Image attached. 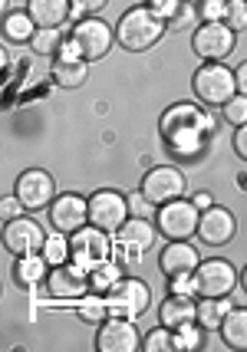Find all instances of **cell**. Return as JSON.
Masks as SVG:
<instances>
[{"label": "cell", "instance_id": "cell-19", "mask_svg": "<svg viewBox=\"0 0 247 352\" xmlns=\"http://www.w3.org/2000/svg\"><path fill=\"white\" fill-rule=\"evenodd\" d=\"M158 320H162V326H169V329H182L188 322H198V303H195V296H175L171 293L169 300H162V307H158Z\"/></svg>", "mask_w": 247, "mask_h": 352}, {"label": "cell", "instance_id": "cell-42", "mask_svg": "<svg viewBox=\"0 0 247 352\" xmlns=\"http://www.w3.org/2000/svg\"><path fill=\"white\" fill-rule=\"evenodd\" d=\"M182 3H185V0H149V7H152L158 16H165V20L175 16V10H178Z\"/></svg>", "mask_w": 247, "mask_h": 352}, {"label": "cell", "instance_id": "cell-26", "mask_svg": "<svg viewBox=\"0 0 247 352\" xmlns=\"http://www.w3.org/2000/svg\"><path fill=\"white\" fill-rule=\"evenodd\" d=\"M33 33H36V23H33V16L27 14V10L7 14V20H3V36H7L10 43H30Z\"/></svg>", "mask_w": 247, "mask_h": 352}, {"label": "cell", "instance_id": "cell-39", "mask_svg": "<svg viewBox=\"0 0 247 352\" xmlns=\"http://www.w3.org/2000/svg\"><path fill=\"white\" fill-rule=\"evenodd\" d=\"M106 3L109 0H73V16H76V20H83V16H96Z\"/></svg>", "mask_w": 247, "mask_h": 352}, {"label": "cell", "instance_id": "cell-40", "mask_svg": "<svg viewBox=\"0 0 247 352\" xmlns=\"http://www.w3.org/2000/svg\"><path fill=\"white\" fill-rule=\"evenodd\" d=\"M129 211H132V217H149V211H158V208L142 191H136V195H129Z\"/></svg>", "mask_w": 247, "mask_h": 352}, {"label": "cell", "instance_id": "cell-10", "mask_svg": "<svg viewBox=\"0 0 247 352\" xmlns=\"http://www.w3.org/2000/svg\"><path fill=\"white\" fill-rule=\"evenodd\" d=\"M185 175L178 168H171V165H158L152 168L145 178H142V195L152 201L155 208H162V204H169V201H178L185 198Z\"/></svg>", "mask_w": 247, "mask_h": 352}, {"label": "cell", "instance_id": "cell-33", "mask_svg": "<svg viewBox=\"0 0 247 352\" xmlns=\"http://www.w3.org/2000/svg\"><path fill=\"white\" fill-rule=\"evenodd\" d=\"M142 349L145 352H175V329H169V326H155L149 336L142 339Z\"/></svg>", "mask_w": 247, "mask_h": 352}, {"label": "cell", "instance_id": "cell-15", "mask_svg": "<svg viewBox=\"0 0 247 352\" xmlns=\"http://www.w3.org/2000/svg\"><path fill=\"white\" fill-rule=\"evenodd\" d=\"M50 211V224L60 234H76L79 228L89 224V201H83L79 195L66 191V195H56V201L47 208Z\"/></svg>", "mask_w": 247, "mask_h": 352}, {"label": "cell", "instance_id": "cell-24", "mask_svg": "<svg viewBox=\"0 0 247 352\" xmlns=\"http://www.w3.org/2000/svg\"><path fill=\"white\" fill-rule=\"evenodd\" d=\"M221 342L228 346V349H241L247 352V309L234 307L228 316H224V322H221Z\"/></svg>", "mask_w": 247, "mask_h": 352}, {"label": "cell", "instance_id": "cell-11", "mask_svg": "<svg viewBox=\"0 0 247 352\" xmlns=\"http://www.w3.org/2000/svg\"><path fill=\"white\" fill-rule=\"evenodd\" d=\"M14 195L23 201L27 211H43V208H50V204L56 201V182H53L50 171L30 168V171H23V175L17 178Z\"/></svg>", "mask_w": 247, "mask_h": 352}, {"label": "cell", "instance_id": "cell-20", "mask_svg": "<svg viewBox=\"0 0 247 352\" xmlns=\"http://www.w3.org/2000/svg\"><path fill=\"white\" fill-rule=\"evenodd\" d=\"M27 14L36 27H66L73 16V0H27Z\"/></svg>", "mask_w": 247, "mask_h": 352}, {"label": "cell", "instance_id": "cell-12", "mask_svg": "<svg viewBox=\"0 0 247 352\" xmlns=\"http://www.w3.org/2000/svg\"><path fill=\"white\" fill-rule=\"evenodd\" d=\"M47 244V234L43 228L33 221V217H14L3 224V247L14 254V257H27V254H40Z\"/></svg>", "mask_w": 247, "mask_h": 352}, {"label": "cell", "instance_id": "cell-5", "mask_svg": "<svg viewBox=\"0 0 247 352\" xmlns=\"http://www.w3.org/2000/svg\"><path fill=\"white\" fill-rule=\"evenodd\" d=\"M106 303L112 316H125V320H139L142 313L152 303V290L136 280V276H122L116 287L106 290Z\"/></svg>", "mask_w": 247, "mask_h": 352}, {"label": "cell", "instance_id": "cell-38", "mask_svg": "<svg viewBox=\"0 0 247 352\" xmlns=\"http://www.w3.org/2000/svg\"><path fill=\"white\" fill-rule=\"evenodd\" d=\"M169 290L175 296H198V280H195V274L169 276Z\"/></svg>", "mask_w": 247, "mask_h": 352}, {"label": "cell", "instance_id": "cell-43", "mask_svg": "<svg viewBox=\"0 0 247 352\" xmlns=\"http://www.w3.org/2000/svg\"><path fill=\"white\" fill-rule=\"evenodd\" d=\"M234 152L247 162V125H237V132H234Z\"/></svg>", "mask_w": 247, "mask_h": 352}, {"label": "cell", "instance_id": "cell-17", "mask_svg": "<svg viewBox=\"0 0 247 352\" xmlns=\"http://www.w3.org/2000/svg\"><path fill=\"white\" fill-rule=\"evenodd\" d=\"M234 230H237V221L228 208H221V204H211V208H204L201 211V224H198V237L204 244L211 247H224L234 241Z\"/></svg>", "mask_w": 247, "mask_h": 352}, {"label": "cell", "instance_id": "cell-23", "mask_svg": "<svg viewBox=\"0 0 247 352\" xmlns=\"http://www.w3.org/2000/svg\"><path fill=\"white\" fill-rule=\"evenodd\" d=\"M155 237H158V228L149 217H129L119 228V234H116V241H125V244L139 247V250H149L155 244Z\"/></svg>", "mask_w": 247, "mask_h": 352}, {"label": "cell", "instance_id": "cell-21", "mask_svg": "<svg viewBox=\"0 0 247 352\" xmlns=\"http://www.w3.org/2000/svg\"><path fill=\"white\" fill-rule=\"evenodd\" d=\"M50 270H53V267L47 263V257H43V254H27V257H17V263H14V283H17V287H23V290H33V287L47 283Z\"/></svg>", "mask_w": 247, "mask_h": 352}, {"label": "cell", "instance_id": "cell-32", "mask_svg": "<svg viewBox=\"0 0 247 352\" xmlns=\"http://www.w3.org/2000/svg\"><path fill=\"white\" fill-rule=\"evenodd\" d=\"M204 346V326L188 322L182 329H175V352H198Z\"/></svg>", "mask_w": 247, "mask_h": 352}, {"label": "cell", "instance_id": "cell-18", "mask_svg": "<svg viewBox=\"0 0 247 352\" xmlns=\"http://www.w3.org/2000/svg\"><path fill=\"white\" fill-rule=\"evenodd\" d=\"M198 250L188 244V241H169L158 254V267L165 276H178V274H195L198 270Z\"/></svg>", "mask_w": 247, "mask_h": 352}, {"label": "cell", "instance_id": "cell-7", "mask_svg": "<svg viewBox=\"0 0 247 352\" xmlns=\"http://www.w3.org/2000/svg\"><path fill=\"white\" fill-rule=\"evenodd\" d=\"M234 40H237V33H234L224 20L201 23V27H195V33H191V50H195L204 63H221L234 53Z\"/></svg>", "mask_w": 247, "mask_h": 352}, {"label": "cell", "instance_id": "cell-22", "mask_svg": "<svg viewBox=\"0 0 247 352\" xmlns=\"http://www.w3.org/2000/svg\"><path fill=\"white\" fill-rule=\"evenodd\" d=\"M53 79L63 89H79L89 79V60L83 56H56L53 60Z\"/></svg>", "mask_w": 247, "mask_h": 352}, {"label": "cell", "instance_id": "cell-4", "mask_svg": "<svg viewBox=\"0 0 247 352\" xmlns=\"http://www.w3.org/2000/svg\"><path fill=\"white\" fill-rule=\"evenodd\" d=\"M69 244H73V263L89 274V270H96L99 263H106L109 257H112L116 237H109L106 230L86 224V228H79L76 234H69Z\"/></svg>", "mask_w": 247, "mask_h": 352}, {"label": "cell", "instance_id": "cell-34", "mask_svg": "<svg viewBox=\"0 0 247 352\" xmlns=\"http://www.w3.org/2000/svg\"><path fill=\"white\" fill-rule=\"evenodd\" d=\"M188 27H201V14L195 3H182L178 10H175V16H169V30H188Z\"/></svg>", "mask_w": 247, "mask_h": 352}, {"label": "cell", "instance_id": "cell-29", "mask_svg": "<svg viewBox=\"0 0 247 352\" xmlns=\"http://www.w3.org/2000/svg\"><path fill=\"white\" fill-rule=\"evenodd\" d=\"M63 46V30L60 27H36L30 40V50L36 56H56Z\"/></svg>", "mask_w": 247, "mask_h": 352}, {"label": "cell", "instance_id": "cell-37", "mask_svg": "<svg viewBox=\"0 0 247 352\" xmlns=\"http://www.w3.org/2000/svg\"><path fill=\"white\" fill-rule=\"evenodd\" d=\"M224 119H228L234 129H237V125H247V96H241V92L234 96L231 102L224 106Z\"/></svg>", "mask_w": 247, "mask_h": 352}, {"label": "cell", "instance_id": "cell-41", "mask_svg": "<svg viewBox=\"0 0 247 352\" xmlns=\"http://www.w3.org/2000/svg\"><path fill=\"white\" fill-rule=\"evenodd\" d=\"M20 211H27V208H23V201L17 198V195L3 198V204H0V217H3V224H7V221H14V217H20Z\"/></svg>", "mask_w": 247, "mask_h": 352}, {"label": "cell", "instance_id": "cell-30", "mask_svg": "<svg viewBox=\"0 0 247 352\" xmlns=\"http://www.w3.org/2000/svg\"><path fill=\"white\" fill-rule=\"evenodd\" d=\"M43 257H47L50 267H60V263H69L73 261V244H69V234H53V237H47V244H43V250H40Z\"/></svg>", "mask_w": 247, "mask_h": 352}, {"label": "cell", "instance_id": "cell-3", "mask_svg": "<svg viewBox=\"0 0 247 352\" xmlns=\"http://www.w3.org/2000/svg\"><path fill=\"white\" fill-rule=\"evenodd\" d=\"M198 224H201V208H195V201H169L155 211V228L162 237L169 241H188L198 234Z\"/></svg>", "mask_w": 247, "mask_h": 352}, {"label": "cell", "instance_id": "cell-14", "mask_svg": "<svg viewBox=\"0 0 247 352\" xmlns=\"http://www.w3.org/2000/svg\"><path fill=\"white\" fill-rule=\"evenodd\" d=\"M158 129H162V138L182 135V132H208V112L195 102H175L162 112L158 119Z\"/></svg>", "mask_w": 247, "mask_h": 352}, {"label": "cell", "instance_id": "cell-36", "mask_svg": "<svg viewBox=\"0 0 247 352\" xmlns=\"http://www.w3.org/2000/svg\"><path fill=\"white\" fill-rule=\"evenodd\" d=\"M198 14H201V23H217V20L228 16V0H201Z\"/></svg>", "mask_w": 247, "mask_h": 352}, {"label": "cell", "instance_id": "cell-28", "mask_svg": "<svg viewBox=\"0 0 247 352\" xmlns=\"http://www.w3.org/2000/svg\"><path fill=\"white\" fill-rule=\"evenodd\" d=\"M109 316H112V313H109L106 293L89 290L83 300H79V320H83V322H106Z\"/></svg>", "mask_w": 247, "mask_h": 352}, {"label": "cell", "instance_id": "cell-46", "mask_svg": "<svg viewBox=\"0 0 247 352\" xmlns=\"http://www.w3.org/2000/svg\"><path fill=\"white\" fill-rule=\"evenodd\" d=\"M241 287H244V293H247V267L241 270Z\"/></svg>", "mask_w": 247, "mask_h": 352}, {"label": "cell", "instance_id": "cell-9", "mask_svg": "<svg viewBox=\"0 0 247 352\" xmlns=\"http://www.w3.org/2000/svg\"><path fill=\"white\" fill-rule=\"evenodd\" d=\"M195 280H198V296H231L234 287L241 283V274L234 270L231 261L211 257V261L198 263Z\"/></svg>", "mask_w": 247, "mask_h": 352}, {"label": "cell", "instance_id": "cell-44", "mask_svg": "<svg viewBox=\"0 0 247 352\" xmlns=\"http://www.w3.org/2000/svg\"><path fill=\"white\" fill-rule=\"evenodd\" d=\"M234 76H237V92H241V96H247V60L234 69Z\"/></svg>", "mask_w": 247, "mask_h": 352}, {"label": "cell", "instance_id": "cell-25", "mask_svg": "<svg viewBox=\"0 0 247 352\" xmlns=\"http://www.w3.org/2000/svg\"><path fill=\"white\" fill-rule=\"evenodd\" d=\"M231 300L228 296H201L198 300V322L204 329H221L224 316L231 313Z\"/></svg>", "mask_w": 247, "mask_h": 352}, {"label": "cell", "instance_id": "cell-1", "mask_svg": "<svg viewBox=\"0 0 247 352\" xmlns=\"http://www.w3.org/2000/svg\"><path fill=\"white\" fill-rule=\"evenodd\" d=\"M165 30H169V20L155 14L149 3H142L125 10L122 20L116 23V43L129 53H145L165 36Z\"/></svg>", "mask_w": 247, "mask_h": 352}, {"label": "cell", "instance_id": "cell-13", "mask_svg": "<svg viewBox=\"0 0 247 352\" xmlns=\"http://www.w3.org/2000/svg\"><path fill=\"white\" fill-rule=\"evenodd\" d=\"M96 349L99 352H136V349H142V336H139V329H136V320L109 316L106 322H99Z\"/></svg>", "mask_w": 247, "mask_h": 352}, {"label": "cell", "instance_id": "cell-45", "mask_svg": "<svg viewBox=\"0 0 247 352\" xmlns=\"http://www.w3.org/2000/svg\"><path fill=\"white\" fill-rule=\"evenodd\" d=\"M195 208H201V211H204V208H211V204H215V201H211V195H204V191H198V195H195Z\"/></svg>", "mask_w": 247, "mask_h": 352}, {"label": "cell", "instance_id": "cell-27", "mask_svg": "<svg viewBox=\"0 0 247 352\" xmlns=\"http://www.w3.org/2000/svg\"><path fill=\"white\" fill-rule=\"evenodd\" d=\"M122 263L116 261V257H109L106 263H99L96 270H89V290L96 293H106L109 287H116L119 280H122Z\"/></svg>", "mask_w": 247, "mask_h": 352}, {"label": "cell", "instance_id": "cell-35", "mask_svg": "<svg viewBox=\"0 0 247 352\" xmlns=\"http://www.w3.org/2000/svg\"><path fill=\"white\" fill-rule=\"evenodd\" d=\"M224 23H228L234 33L247 30V0H228V16H224Z\"/></svg>", "mask_w": 247, "mask_h": 352}, {"label": "cell", "instance_id": "cell-31", "mask_svg": "<svg viewBox=\"0 0 247 352\" xmlns=\"http://www.w3.org/2000/svg\"><path fill=\"white\" fill-rule=\"evenodd\" d=\"M204 138H208V132H182V135L169 138V152L178 158H195L204 152Z\"/></svg>", "mask_w": 247, "mask_h": 352}, {"label": "cell", "instance_id": "cell-16", "mask_svg": "<svg viewBox=\"0 0 247 352\" xmlns=\"http://www.w3.org/2000/svg\"><path fill=\"white\" fill-rule=\"evenodd\" d=\"M43 287H47V293L56 296V300H83V296L89 293V274L69 261V263L53 267Z\"/></svg>", "mask_w": 247, "mask_h": 352}, {"label": "cell", "instance_id": "cell-6", "mask_svg": "<svg viewBox=\"0 0 247 352\" xmlns=\"http://www.w3.org/2000/svg\"><path fill=\"white\" fill-rule=\"evenodd\" d=\"M69 36H73V43L79 46V56L96 63L112 50V43H116V27H109L106 20H99V16H83V20H76V27H73Z\"/></svg>", "mask_w": 247, "mask_h": 352}, {"label": "cell", "instance_id": "cell-8", "mask_svg": "<svg viewBox=\"0 0 247 352\" xmlns=\"http://www.w3.org/2000/svg\"><path fill=\"white\" fill-rule=\"evenodd\" d=\"M129 217H132L129 198L119 195V191H112V188H103V191H96L89 198V224L93 228L106 230V234H119V228Z\"/></svg>", "mask_w": 247, "mask_h": 352}, {"label": "cell", "instance_id": "cell-2", "mask_svg": "<svg viewBox=\"0 0 247 352\" xmlns=\"http://www.w3.org/2000/svg\"><path fill=\"white\" fill-rule=\"evenodd\" d=\"M191 89L208 109H224L237 96V76L224 63H204L191 79Z\"/></svg>", "mask_w": 247, "mask_h": 352}]
</instances>
